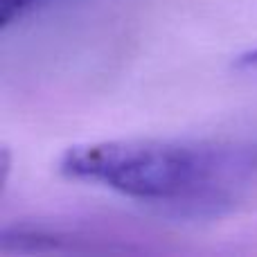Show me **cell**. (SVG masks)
I'll return each instance as SVG.
<instances>
[{
  "mask_svg": "<svg viewBox=\"0 0 257 257\" xmlns=\"http://www.w3.org/2000/svg\"><path fill=\"white\" fill-rule=\"evenodd\" d=\"M68 178L104 185L176 217H219L257 174V145L111 140L70 147L59 160Z\"/></svg>",
  "mask_w": 257,
  "mask_h": 257,
  "instance_id": "1",
  "label": "cell"
},
{
  "mask_svg": "<svg viewBox=\"0 0 257 257\" xmlns=\"http://www.w3.org/2000/svg\"><path fill=\"white\" fill-rule=\"evenodd\" d=\"M48 0H3L0 3V25L9 27L12 23L25 18L30 12H34L36 7L45 5Z\"/></svg>",
  "mask_w": 257,
  "mask_h": 257,
  "instance_id": "2",
  "label": "cell"
},
{
  "mask_svg": "<svg viewBox=\"0 0 257 257\" xmlns=\"http://www.w3.org/2000/svg\"><path fill=\"white\" fill-rule=\"evenodd\" d=\"M239 70H248V72H257V50H250V52L241 54L235 63Z\"/></svg>",
  "mask_w": 257,
  "mask_h": 257,
  "instance_id": "3",
  "label": "cell"
}]
</instances>
